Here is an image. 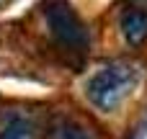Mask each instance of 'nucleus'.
<instances>
[{
  "mask_svg": "<svg viewBox=\"0 0 147 139\" xmlns=\"http://www.w3.org/2000/svg\"><path fill=\"white\" fill-rule=\"evenodd\" d=\"M49 139H90V132L72 116H57L49 126Z\"/></svg>",
  "mask_w": 147,
  "mask_h": 139,
  "instance_id": "obj_5",
  "label": "nucleus"
},
{
  "mask_svg": "<svg viewBox=\"0 0 147 139\" xmlns=\"http://www.w3.org/2000/svg\"><path fill=\"white\" fill-rule=\"evenodd\" d=\"M137 85H140V70L132 62L116 59V62H109V64L98 67L88 77L85 95L98 111L111 113L132 95V90Z\"/></svg>",
  "mask_w": 147,
  "mask_h": 139,
  "instance_id": "obj_1",
  "label": "nucleus"
},
{
  "mask_svg": "<svg viewBox=\"0 0 147 139\" xmlns=\"http://www.w3.org/2000/svg\"><path fill=\"white\" fill-rule=\"evenodd\" d=\"M119 28L129 46H142L147 41V8L142 3H129L119 15Z\"/></svg>",
  "mask_w": 147,
  "mask_h": 139,
  "instance_id": "obj_3",
  "label": "nucleus"
},
{
  "mask_svg": "<svg viewBox=\"0 0 147 139\" xmlns=\"http://www.w3.org/2000/svg\"><path fill=\"white\" fill-rule=\"evenodd\" d=\"M0 139H36V124L21 111L0 116Z\"/></svg>",
  "mask_w": 147,
  "mask_h": 139,
  "instance_id": "obj_4",
  "label": "nucleus"
},
{
  "mask_svg": "<svg viewBox=\"0 0 147 139\" xmlns=\"http://www.w3.org/2000/svg\"><path fill=\"white\" fill-rule=\"evenodd\" d=\"M44 18H47L49 34L65 52L78 54V57H83L88 52V46H90L88 26L67 0H49L44 5Z\"/></svg>",
  "mask_w": 147,
  "mask_h": 139,
  "instance_id": "obj_2",
  "label": "nucleus"
}]
</instances>
